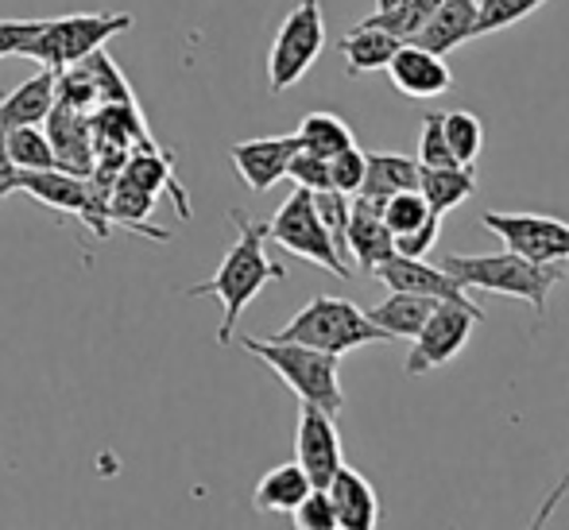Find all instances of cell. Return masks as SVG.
<instances>
[{
  "label": "cell",
  "mask_w": 569,
  "mask_h": 530,
  "mask_svg": "<svg viewBox=\"0 0 569 530\" xmlns=\"http://www.w3.org/2000/svg\"><path fill=\"white\" fill-rule=\"evenodd\" d=\"M232 224H237V244L226 252L221 268L213 271L206 283L190 287V299H218L221 302V326H218V341L229 344L232 333H237V321L244 314V307L263 291L268 283H279L287 279L283 263L268 260L263 252V240H268V224L252 221L244 210H232Z\"/></svg>",
  "instance_id": "6da1fadb"
},
{
  "label": "cell",
  "mask_w": 569,
  "mask_h": 530,
  "mask_svg": "<svg viewBox=\"0 0 569 530\" xmlns=\"http://www.w3.org/2000/svg\"><path fill=\"white\" fill-rule=\"evenodd\" d=\"M442 268L450 271L465 291H488V294H508V299L531 302L535 314H547L550 291L558 279H566L562 263H535L519 252H492V256H446Z\"/></svg>",
  "instance_id": "7a4b0ae2"
},
{
  "label": "cell",
  "mask_w": 569,
  "mask_h": 530,
  "mask_svg": "<svg viewBox=\"0 0 569 530\" xmlns=\"http://www.w3.org/2000/svg\"><path fill=\"white\" fill-rule=\"evenodd\" d=\"M244 349L256 360L271 368L302 403H315L322 411L338 414L345 407V391H341V357L326 349H310L299 341H276V337H244Z\"/></svg>",
  "instance_id": "3957f363"
},
{
  "label": "cell",
  "mask_w": 569,
  "mask_h": 530,
  "mask_svg": "<svg viewBox=\"0 0 569 530\" xmlns=\"http://www.w3.org/2000/svg\"><path fill=\"white\" fill-rule=\"evenodd\" d=\"M276 341H299L310 344V349H326L333 357H345V352L360 349V344H388L391 337L357 302L318 294V299H310L299 314L279 329Z\"/></svg>",
  "instance_id": "277c9868"
},
{
  "label": "cell",
  "mask_w": 569,
  "mask_h": 530,
  "mask_svg": "<svg viewBox=\"0 0 569 530\" xmlns=\"http://www.w3.org/2000/svg\"><path fill=\"white\" fill-rule=\"evenodd\" d=\"M132 12H82V16H54V20H39L36 36L20 47L23 59L43 62L47 70L74 67L90 51L106 47L109 39L132 28Z\"/></svg>",
  "instance_id": "5b68a950"
},
{
  "label": "cell",
  "mask_w": 569,
  "mask_h": 530,
  "mask_svg": "<svg viewBox=\"0 0 569 530\" xmlns=\"http://www.w3.org/2000/svg\"><path fill=\"white\" fill-rule=\"evenodd\" d=\"M326 47V16L322 0H299V4L287 12V20L279 23L276 43L268 54V90L283 93L295 82L307 78V70L318 62Z\"/></svg>",
  "instance_id": "8992f818"
},
{
  "label": "cell",
  "mask_w": 569,
  "mask_h": 530,
  "mask_svg": "<svg viewBox=\"0 0 569 530\" xmlns=\"http://www.w3.org/2000/svg\"><path fill=\"white\" fill-rule=\"evenodd\" d=\"M268 240L283 244L287 252L299 256V260L333 271L338 279L352 276V268L341 260V252L333 248L330 232H326L322 217H318L315 190H307V187H295V194L276 210V217L268 221Z\"/></svg>",
  "instance_id": "52a82bcc"
},
{
  "label": "cell",
  "mask_w": 569,
  "mask_h": 530,
  "mask_svg": "<svg viewBox=\"0 0 569 530\" xmlns=\"http://www.w3.org/2000/svg\"><path fill=\"white\" fill-rule=\"evenodd\" d=\"M485 321L480 307H461V302H435L430 318L422 321V329L415 333V344L407 352V372L422 376L435 372V368L450 364L457 352L469 344L472 326Z\"/></svg>",
  "instance_id": "ba28073f"
},
{
  "label": "cell",
  "mask_w": 569,
  "mask_h": 530,
  "mask_svg": "<svg viewBox=\"0 0 569 530\" xmlns=\"http://www.w3.org/2000/svg\"><path fill=\"white\" fill-rule=\"evenodd\" d=\"M485 229L503 240V248L527 256L535 263H566L569 260V224L547 213H500L488 210Z\"/></svg>",
  "instance_id": "9c48e42d"
},
{
  "label": "cell",
  "mask_w": 569,
  "mask_h": 530,
  "mask_svg": "<svg viewBox=\"0 0 569 530\" xmlns=\"http://www.w3.org/2000/svg\"><path fill=\"white\" fill-rule=\"evenodd\" d=\"M295 461L302 464V472H307L315 488L330 484V477L345 464L341 438L330 411H322L315 403H302L299 430H295Z\"/></svg>",
  "instance_id": "30bf717a"
},
{
  "label": "cell",
  "mask_w": 569,
  "mask_h": 530,
  "mask_svg": "<svg viewBox=\"0 0 569 530\" xmlns=\"http://www.w3.org/2000/svg\"><path fill=\"white\" fill-rule=\"evenodd\" d=\"M372 276L380 283H388L391 291H411V294H422V299H438V302H461V307H477L469 299L461 283L450 276L446 268H430L422 263V256H399L391 252L388 260H380L372 268Z\"/></svg>",
  "instance_id": "8fae6325"
},
{
  "label": "cell",
  "mask_w": 569,
  "mask_h": 530,
  "mask_svg": "<svg viewBox=\"0 0 569 530\" xmlns=\"http://www.w3.org/2000/svg\"><path fill=\"white\" fill-rule=\"evenodd\" d=\"M383 70H388L391 86H396L403 98H415V101L442 98V93L453 90V74H450V67H446L442 54L427 51V47L411 43V39L399 43V51L391 54Z\"/></svg>",
  "instance_id": "7c38bea8"
},
{
  "label": "cell",
  "mask_w": 569,
  "mask_h": 530,
  "mask_svg": "<svg viewBox=\"0 0 569 530\" xmlns=\"http://www.w3.org/2000/svg\"><path fill=\"white\" fill-rule=\"evenodd\" d=\"M43 132L51 140L54 167L70 174H93V120L90 112L62 106L54 101V109L47 112Z\"/></svg>",
  "instance_id": "4fadbf2b"
},
{
  "label": "cell",
  "mask_w": 569,
  "mask_h": 530,
  "mask_svg": "<svg viewBox=\"0 0 569 530\" xmlns=\"http://www.w3.org/2000/svg\"><path fill=\"white\" fill-rule=\"evenodd\" d=\"M299 151V136H263V140H240L229 148V159L248 190L263 194L287 174V163Z\"/></svg>",
  "instance_id": "5bb4252c"
},
{
  "label": "cell",
  "mask_w": 569,
  "mask_h": 530,
  "mask_svg": "<svg viewBox=\"0 0 569 530\" xmlns=\"http://www.w3.org/2000/svg\"><path fill=\"white\" fill-rule=\"evenodd\" d=\"M345 248L357 260L360 271H372L380 260L396 252V237L383 224L380 202L365 194H349V229H345Z\"/></svg>",
  "instance_id": "9a60e30c"
},
{
  "label": "cell",
  "mask_w": 569,
  "mask_h": 530,
  "mask_svg": "<svg viewBox=\"0 0 569 530\" xmlns=\"http://www.w3.org/2000/svg\"><path fill=\"white\" fill-rule=\"evenodd\" d=\"M326 496L333 503V519L338 530H372L380 519V500H376L372 484L360 472H352L349 464H341L326 484Z\"/></svg>",
  "instance_id": "2e32d148"
},
{
  "label": "cell",
  "mask_w": 569,
  "mask_h": 530,
  "mask_svg": "<svg viewBox=\"0 0 569 530\" xmlns=\"http://www.w3.org/2000/svg\"><path fill=\"white\" fill-rule=\"evenodd\" d=\"M469 39H477V0H442L435 8V16L411 36V43L427 47V51L446 59V54L457 51L461 43H469Z\"/></svg>",
  "instance_id": "e0dca14e"
},
{
  "label": "cell",
  "mask_w": 569,
  "mask_h": 530,
  "mask_svg": "<svg viewBox=\"0 0 569 530\" xmlns=\"http://www.w3.org/2000/svg\"><path fill=\"white\" fill-rule=\"evenodd\" d=\"M54 109V70H39L36 78L20 82L12 93H0V128L43 124L47 112Z\"/></svg>",
  "instance_id": "ac0fdd59"
},
{
  "label": "cell",
  "mask_w": 569,
  "mask_h": 530,
  "mask_svg": "<svg viewBox=\"0 0 569 530\" xmlns=\"http://www.w3.org/2000/svg\"><path fill=\"white\" fill-rule=\"evenodd\" d=\"M120 174H124L128 182H136V187H143L148 194H156V198H159V190H171L174 206H179V217H190L187 194H182L179 179L171 174V156H167V151H159L156 143L128 151V159H124V167H120Z\"/></svg>",
  "instance_id": "d6986e66"
},
{
  "label": "cell",
  "mask_w": 569,
  "mask_h": 530,
  "mask_svg": "<svg viewBox=\"0 0 569 530\" xmlns=\"http://www.w3.org/2000/svg\"><path fill=\"white\" fill-rule=\"evenodd\" d=\"M396 190H419V159L396 156V151H365V182L357 194L383 202Z\"/></svg>",
  "instance_id": "ffe728a7"
},
{
  "label": "cell",
  "mask_w": 569,
  "mask_h": 530,
  "mask_svg": "<svg viewBox=\"0 0 569 530\" xmlns=\"http://www.w3.org/2000/svg\"><path fill=\"white\" fill-rule=\"evenodd\" d=\"M477 190V174L465 163L450 167H419V194L427 198L430 213H450L461 202H469Z\"/></svg>",
  "instance_id": "44dd1931"
},
{
  "label": "cell",
  "mask_w": 569,
  "mask_h": 530,
  "mask_svg": "<svg viewBox=\"0 0 569 530\" xmlns=\"http://www.w3.org/2000/svg\"><path fill=\"white\" fill-rule=\"evenodd\" d=\"M403 39L391 36L383 28H368V23H357L349 36L341 39V54H345V70L349 78H360V74H372V70H383L388 59L399 51Z\"/></svg>",
  "instance_id": "7402d4cb"
},
{
  "label": "cell",
  "mask_w": 569,
  "mask_h": 530,
  "mask_svg": "<svg viewBox=\"0 0 569 530\" xmlns=\"http://www.w3.org/2000/svg\"><path fill=\"white\" fill-rule=\"evenodd\" d=\"M310 477L302 472V464H279V469H271L268 477H260V484H256V508L268 511V516H291L295 503L302 500V496L310 492Z\"/></svg>",
  "instance_id": "603a6c76"
},
{
  "label": "cell",
  "mask_w": 569,
  "mask_h": 530,
  "mask_svg": "<svg viewBox=\"0 0 569 530\" xmlns=\"http://www.w3.org/2000/svg\"><path fill=\"white\" fill-rule=\"evenodd\" d=\"M435 302L438 299H422V294H411V291H391V299H383L380 307L365 310V314L388 337H415L422 329V321L430 318Z\"/></svg>",
  "instance_id": "cb8c5ba5"
},
{
  "label": "cell",
  "mask_w": 569,
  "mask_h": 530,
  "mask_svg": "<svg viewBox=\"0 0 569 530\" xmlns=\"http://www.w3.org/2000/svg\"><path fill=\"white\" fill-rule=\"evenodd\" d=\"M151 210H156V194H148L143 187L128 182L124 174H117L113 187H109V221H120L128 229L143 232V237H156V240H167L163 229L148 224Z\"/></svg>",
  "instance_id": "d4e9b609"
},
{
  "label": "cell",
  "mask_w": 569,
  "mask_h": 530,
  "mask_svg": "<svg viewBox=\"0 0 569 530\" xmlns=\"http://www.w3.org/2000/svg\"><path fill=\"white\" fill-rule=\"evenodd\" d=\"M299 148L315 151V156H338V151L352 148V132L349 124H345L341 117H333V112H310V117H302L299 124Z\"/></svg>",
  "instance_id": "484cf974"
},
{
  "label": "cell",
  "mask_w": 569,
  "mask_h": 530,
  "mask_svg": "<svg viewBox=\"0 0 569 530\" xmlns=\"http://www.w3.org/2000/svg\"><path fill=\"white\" fill-rule=\"evenodd\" d=\"M4 143H8V156H12L16 171H51L54 167V151H51V140H47L43 124L8 128Z\"/></svg>",
  "instance_id": "4316f807"
},
{
  "label": "cell",
  "mask_w": 569,
  "mask_h": 530,
  "mask_svg": "<svg viewBox=\"0 0 569 530\" xmlns=\"http://www.w3.org/2000/svg\"><path fill=\"white\" fill-rule=\"evenodd\" d=\"M442 128H446V140H450V151L457 163L472 167L485 148V124H480L477 112H442Z\"/></svg>",
  "instance_id": "83f0119b"
},
{
  "label": "cell",
  "mask_w": 569,
  "mask_h": 530,
  "mask_svg": "<svg viewBox=\"0 0 569 530\" xmlns=\"http://www.w3.org/2000/svg\"><path fill=\"white\" fill-rule=\"evenodd\" d=\"M438 4H442V0H407V4L391 8V12H372L368 20H360V23H368V28H383V31H391V36H399V39H411L415 31H419L422 23L435 16Z\"/></svg>",
  "instance_id": "f1b7e54d"
},
{
  "label": "cell",
  "mask_w": 569,
  "mask_h": 530,
  "mask_svg": "<svg viewBox=\"0 0 569 530\" xmlns=\"http://www.w3.org/2000/svg\"><path fill=\"white\" fill-rule=\"evenodd\" d=\"M380 217H383V224L391 229V237H399V232L419 229V224L430 217V206H427V198H422L419 190H396V194H388L380 202Z\"/></svg>",
  "instance_id": "f546056e"
},
{
  "label": "cell",
  "mask_w": 569,
  "mask_h": 530,
  "mask_svg": "<svg viewBox=\"0 0 569 530\" xmlns=\"http://www.w3.org/2000/svg\"><path fill=\"white\" fill-rule=\"evenodd\" d=\"M542 4L547 0H477V36H492V31L511 28V23L539 12Z\"/></svg>",
  "instance_id": "4dcf8cb0"
},
{
  "label": "cell",
  "mask_w": 569,
  "mask_h": 530,
  "mask_svg": "<svg viewBox=\"0 0 569 530\" xmlns=\"http://www.w3.org/2000/svg\"><path fill=\"white\" fill-rule=\"evenodd\" d=\"M315 206H318V217H322L326 232H330L333 248L341 252V260L349 256V248H345V229H349V194H341V190H318L315 194ZM349 263V260H345Z\"/></svg>",
  "instance_id": "1f68e13d"
},
{
  "label": "cell",
  "mask_w": 569,
  "mask_h": 530,
  "mask_svg": "<svg viewBox=\"0 0 569 530\" xmlns=\"http://www.w3.org/2000/svg\"><path fill=\"white\" fill-rule=\"evenodd\" d=\"M457 163L450 140H446L442 112H427L422 117V136H419V167H450Z\"/></svg>",
  "instance_id": "d6a6232c"
},
{
  "label": "cell",
  "mask_w": 569,
  "mask_h": 530,
  "mask_svg": "<svg viewBox=\"0 0 569 530\" xmlns=\"http://www.w3.org/2000/svg\"><path fill=\"white\" fill-rule=\"evenodd\" d=\"M295 527L302 530H338V519H333V503L326 496V488H310L299 503H295Z\"/></svg>",
  "instance_id": "836d02e7"
},
{
  "label": "cell",
  "mask_w": 569,
  "mask_h": 530,
  "mask_svg": "<svg viewBox=\"0 0 569 530\" xmlns=\"http://www.w3.org/2000/svg\"><path fill=\"white\" fill-rule=\"evenodd\" d=\"M287 174L295 179V187H307V190H330V159L315 156V151L299 148L287 163Z\"/></svg>",
  "instance_id": "e575fe53"
},
{
  "label": "cell",
  "mask_w": 569,
  "mask_h": 530,
  "mask_svg": "<svg viewBox=\"0 0 569 530\" xmlns=\"http://www.w3.org/2000/svg\"><path fill=\"white\" fill-rule=\"evenodd\" d=\"M360 182H365V151L352 143V148L330 156V187L341 194H357Z\"/></svg>",
  "instance_id": "d590c367"
},
{
  "label": "cell",
  "mask_w": 569,
  "mask_h": 530,
  "mask_svg": "<svg viewBox=\"0 0 569 530\" xmlns=\"http://www.w3.org/2000/svg\"><path fill=\"white\" fill-rule=\"evenodd\" d=\"M438 232H442V213H430L427 221L419 224V229L399 232V237H396V252L399 256H427L430 248H435Z\"/></svg>",
  "instance_id": "8d00e7d4"
},
{
  "label": "cell",
  "mask_w": 569,
  "mask_h": 530,
  "mask_svg": "<svg viewBox=\"0 0 569 530\" xmlns=\"http://www.w3.org/2000/svg\"><path fill=\"white\" fill-rule=\"evenodd\" d=\"M39 20H0V59L4 54H20V47L36 36Z\"/></svg>",
  "instance_id": "74e56055"
},
{
  "label": "cell",
  "mask_w": 569,
  "mask_h": 530,
  "mask_svg": "<svg viewBox=\"0 0 569 530\" xmlns=\"http://www.w3.org/2000/svg\"><path fill=\"white\" fill-rule=\"evenodd\" d=\"M16 190H20V171H16L12 156H8L4 128H0V202H4L8 194H16Z\"/></svg>",
  "instance_id": "f35d334b"
},
{
  "label": "cell",
  "mask_w": 569,
  "mask_h": 530,
  "mask_svg": "<svg viewBox=\"0 0 569 530\" xmlns=\"http://www.w3.org/2000/svg\"><path fill=\"white\" fill-rule=\"evenodd\" d=\"M566 492H569V472H566V477L555 484V492H550L547 500H542V508L535 511V523H531V527H547V523H550V516H555V511H558V503L566 500Z\"/></svg>",
  "instance_id": "ab89813d"
},
{
  "label": "cell",
  "mask_w": 569,
  "mask_h": 530,
  "mask_svg": "<svg viewBox=\"0 0 569 530\" xmlns=\"http://www.w3.org/2000/svg\"><path fill=\"white\" fill-rule=\"evenodd\" d=\"M407 4V0H376V12H391V8Z\"/></svg>",
  "instance_id": "60d3db41"
}]
</instances>
